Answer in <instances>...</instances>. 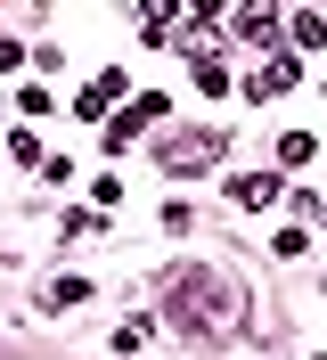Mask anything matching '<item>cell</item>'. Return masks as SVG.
<instances>
[{"label":"cell","instance_id":"cell-7","mask_svg":"<svg viewBox=\"0 0 327 360\" xmlns=\"http://www.w3.org/2000/svg\"><path fill=\"white\" fill-rule=\"evenodd\" d=\"M172 25H180V0H148V8H139V41L164 49V41H172Z\"/></svg>","mask_w":327,"mask_h":360},{"label":"cell","instance_id":"cell-8","mask_svg":"<svg viewBox=\"0 0 327 360\" xmlns=\"http://www.w3.org/2000/svg\"><path fill=\"white\" fill-rule=\"evenodd\" d=\"M319 41H327V17L319 8H295V17H286V49L303 58V49H319Z\"/></svg>","mask_w":327,"mask_h":360},{"label":"cell","instance_id":"cell-4","mask_svg":"<svg viewBox=\"0 0 327 360\" xmlns=\"http://www.w3.org/2000/svg\"><path fill=\"white\" fill-rule=\"evenodd\" d=\"M229 33H238V41H254V49H278V41H286V17H278V8H238V17H229Z\"/></svg>","mask_w":327,"mask_h":360},{"label":"cell","instance_id":"cell-5","mask_svg":"<svg viewBox=\"0 0 327 360\" xmlns=\"http://www.w3.org/2000/svg\"><path fill=\"white\" fill-rule=\"evenodd\" d=\"M123 90H131V82H123V74L107 66V74H98V82L82 90V98H74V115H82V123H98V115H107V107H123Z\"/></svg>","mask_w":327,"mask_h":360},{"label":"cell","instance_id":"cell-12","mask_svg":"<svg viewBox=\"0 0 327 360\" xmlns=\"http://www.w3.org/2000/svg\"><path fill=\"white\" fill-rule=\"evenodd\" d=\"M311 156H319V139H311V131H286V139H278V164H286V172H303Z\"/></svg>","mask_w":327,"mask_h":360},{"label":"cell","instance_id":"cell-6","mask_svg":"<svg viewBox=\"0 0 327 360\" xmlns=\"http://www.w3.org/2000/svg\"><path fill=\"white\" fill-rule=\"evenodd\" d=\"M155 115H164V98H155V90H148V98H131V107H123V115H115V131H107V139H115V148H131V139L148 131Z\"/></svg>","mask_w":327,"mask_h":360},{"label":"cell","instance_id":"cell-14","mask_svg":"<svg viewBox=\"0 0 327 360\" xmlns=\"http://www.w3.org/2000/svg\"><path fill=\"white\" fill-rule=\"evenodd\" d=\"M148 336H155L148 319H123V328H115V352H148Z\"/></svg>","mask_w":327,"mask_h":360},{"label":"cell","instance_id":"cell-1","mask_svg":"<svg viewBox=\"0 0 327 360\" xmlns=\"http://www.w3.org/2000/svg\"><path fill=\"white\" fill-rule=\"evenodd\" d=\"M164 319L213 344V336L238 328V287L221 270H205V262H180V270H164Z\"/></svg>","mask_w":327,"mask_h":360},{"label":"cell","instance_id":"cell-3","mask_svg":"<svg viewBox=\"0 0 327 360\" xmlns=\"http://www.w3.org/2000/svg\"><path fill=\"white\" fill-rule=\"evenodd\" d=\"M213 156H221L213 131H172V139H164V172H205Z\"/></svg>","mask_w":327,"mask_h":360},{"label":"cell","instance_id":"cell-10","mask_svg":"<svg viewBox=\"0 0 327 360\" xmlns=\"http://www.w3.org/2000/svg\"><path fill=\"white\" fill-rule=\"evenodd\" d=\"M82 295H90V278H82V270H58V278L41 287V303H49V311H74Z\"/></svg>","mask_w":327,"mask_h":360},{"label":"cell","instance_id":"cell-9","mask_svg":"<svg viewBox=\"0 0 327 360\" xmlns=\"http://www.w3.org/2000/svg\"><path fill=\"white\" fill-rule=\"evenodd\" d=\"M229 197H238L245 213H270V205H278V172H245L238 188H229Z\"/></svg>","mask_w":327,"mask_h":360},{"label":"cell","instance_id":"cell-13","mask_svg":"<svg viewBox=\"0 0 327 360\" xmlns=\"http://www.w3.org/2000/svg\"><path fill=\"white\" fill-rule=\"evenodd\" d=\"M90 229H98V213H90V205H82V213H58V238H65V246H82Z\"/></svg>","mask_w":327,"mask_h":360},{"label":"cell","instance_id":"cell-15","mask_svg":"<svg viewBox=\"0 0 327 360\" xmlns=\"http://www.w3.org/2000/svg\"><path fill=\"white\" fill-rule=\"evenodd\" d=\"M25 66V41H17V33H0V74H17Z\"/></svg>","mask_w":327,"mask_h":360},{"label":"cell","instance_id":"cell-11","mask_svg":"<svg viewBox=\"0 0 327 360\" xmlns=\"http://www.w3.org/2000/svg\"><path fill=\"white\" fill-rule=\"evenodd\" d=\"M196 58V90H213V98H229V66H221V49L205 41V49H188Z\"/></svg>","mask_w":327,"mask_h":360},{"label":"cell","instance_id":"cell-2","mask_svg":"<svg viewBox=\"0 0 327 360\" xmlns=\"http://www.w3.org/2000/svg\"><path fill=\"white\" fill-rule=\"evenodd\" d=\"M295 82H303V58H295V49H270L254 66V82H245V98H286Z\"/></svg>","mask_w":327,"mask_h":360}]
</instances>
